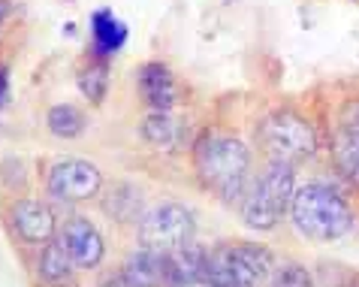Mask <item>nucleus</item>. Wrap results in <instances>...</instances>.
<instances>
[{
    "label": "nucleus",
    "mask_w": 359,
    "mask_h": 287,
    "mask_svg": "<svg viewBox=\"0 0 359 287\" xmlns=\"http://www.w3.org/2000/svg\"><path fill=\"white\" fill-rule=\"evenodd\" d=\"M127 25L118 18L112 9H94L91 13V43H94V55L109 58L118 55L127 46Z\"/></svg>",
    "instance_id": "12"
},
{
    "label": "nucleus",
    "mask_w": 359,
    "mask_h": 287,
    "mask_svg": "<svg viewBox=\"0 0 359 287\" xmlns=\"http://www.w3.org/2000/svg\"><path fill=\"white\" fill-rule=\"evenodd\" d=\"M79 91H82L91 103H103V97L109 91V67L106 58L94 55V61H88L79 70Z\"/></svg>",
    "instance_id": "18"
},
{
    "label": "nucleus",
    "mask_w": 359,
    "mask_h": 287,
    "mask_svg": "<svg viewBox=\"0 0 359 287\" xmlns=\"http://www.w3.org/2000/svg\"><path fill=\"white\" fill-rule=\"evenodd\" d=\"M13 13V6H9V0H0V25H4V18Z\"/></svg>",
    "instance_id": "24"
},
{
    "label": "nucleus",
    "mask_w": 359,
    "mask_h": 287,
    "mask_svg": "<svg viewBox=\"0 0 359 287\" xmlns=\"http://www.w3.org/2000/svg\"><path fill=\"white\" fill-rule=\"evenodd\" d=\"M103 187V175H100L97 163L82 161V157H67L57 161L48 173V191L57 200H69V203H82L91 200L94 194H100Z\"/></svg>",
    "instance_id": "7"
},
{
    "label": "nucleus",
    "mask_w": 359,
    "mask_h": 287,
    "mask_svg": "<svg viewBox=\"0 0 359 287\" xmlns=\"http://www.w3.org/2000/svg\"><path fill=\"white\" fill-rule=\"evenodd\" d=\"M260 142L266 148L269 161H281V163L296 166L314 154L317 133H314V127L308 124V118L293 112V109H275L260 124Z\"/></svg>",
    "instance_id": "5"
},
{
    "label": "nucleus",
    "mask_w": 359,
    "mask_h": 287,
    "mask_svg": "<svg viewBox=\"0 0 359 287\" xmlns=\"http://www.w3.org/2000/svg\"><path fill=\"white\" fill-rule=\"evenodd\" d=\"M290 221L305 239L335 242L353 230V209L332 185L308 182L296 187L290 203Z\"/></svg>",
    "instance_id": "2"
},
{
    "label": "nucleus",
    "mask_w": 359,
    "mask_h": 287,
    "mask_svg": "<svg viewBox=\"0 0 359 287\" xmlns=\"http://www.w3.org/2000/svg\"><path fill=\"white\" fill-rule=\"evenodd\" d=\"M194 166L208 191L224 200L245 196L248 175H251V152L233 133L208 131L194 142Z\"/></svg>",
    "instance_id": "1"
},
{
    "label": "nucleus",
    "mask_w": 359,
    "mask_h": 287,
    "mask_svg": "<svg viewBox=\"0 0 359 287\" xmlns=\"http://www.w3.org/2000/svg\"><path fill=\"white\" fill-rule=\"evenodd\" d=\"M57 242L64 245V251L79 269H94L106 254L103 236H100V230L88 218H69V221H64V227L57 230Z\"/></svg>",
    "instance_id": "8"
},
{
    "label": "nucleus",
    "mask_w": 359,
    "mask_h": 287,
    "mask_svg": "<svg viewBox=\"0 0 359 287\" xmlns=\"http://www.w3.org/2000/svg\"><path fill=\"white\" fill-rule=\"evenodd\" d=\"M338 131L344 136H351L353 142H359V100H347L338 112Z\"/></svg>",
    "instance_id": "21"
},
{
    "label": "nucleus",
    "mask_w": 359,
    "mask_h": 287,
    "mask_svg": "<svg viewBox=\"0 0 359 287\" xmlns=\"http://www.w3.org/2000/svg\"><path fill=\"white\" fill-rule=\"evenodd\" d=\"M136 85L142 100L148 103L151 112H172L178 103V82L175 73L169 70L163 61H148L136 70Z\"/></svg>",
    "instance_id": "10"
},
{
    "label": "nucleus",
    "mask_w": 359,
    "mask_h": 287,
    "mask_svg": "<svg viewBox=\"0 0 359 287\" xmlns=\"http://www.w3.org/2000/svg\"><path fill=\"white\" fill-rule=\"evenodd\" d=\"M100 287H130V284L124 281V275H115V279H106V281L100 284Z\"/></svg>",
    "instance_id": "23"
},
{
    "label": "nucleus",
    "mask_w": 359,
    "mask_h": 287,
    "mask_svg": "<svg viewBox=\"0 0 359 287\" xmlns=\"http://www.w3.org/2000/svg\"><path fill=\"white\" fill-rule=\"evenodd\" d=\"M103 212L115 221H139L142 218V191L130 182H118L103 196Z\"/></svg>",
    "instance_id": "15"
},
{
    "label": "nucleus",
    "mask_w": 359,
    "mask_h": 287,
    "mask_svg": "<svg viewBox=\"0 0 359 287\" xmlns=\"http://www.w3.org/2000/svg\"><path fill=\"white\" fill-rule=\"evenodd\" d=\"M272 251L257 242H221L208 248L205 281L212 287H260L272 275Z\"/></svg>",
    "instance_id": "4"
},
{
    "label": "nucleus",
    "mask_w": 359,
    "mask_h": 287,
    "mask_svg": "<svg viewBox=\"0 0 359 287\" xmlns=\"http://www.w3.org/2000/svg\"><path fill=\"white\" fill-rule=\"evenodd\" d=\"M166 287H212L208 281H184V284H166Z\"/></svg>",
    "instance_id": "25"
},
{
    "label": "nucleus",
    "mask_w": 359,
    "mask_h": 287,
    "mask_svg": "<svg viewBox=\"0 0 359 287\" xmlns=\"http://www.w3.org/2000/svg\"><path fill=\"white\" fill-rule=\"evenodd\" d=\"M124 281L130 287H163L166 275H163V254L151 251V248H139L127 257L124 263Z\"/></svg>",
    "instance_id": "13"
},
{
    "label": "nucleus",
    "mask_w": 359,
    "mask_h": 287,
    "mask_svg": "<svg viewBox=\"0 0 359 287\" xmlns=\"http://www.w3.org/2000/svg\"><path fill=\"white\" fill-rule=\"evenodd\" d=\"M46 124H48V131H52L57 140H76V136H82L85 133V112L79 106L73 103H57L48 109V115H46Z\"/></svg>",
    "instance_id": "17"
},
{
    "label": "nucleus",
    "mask_w": 359,
    "mask_h": 287,
    "mask_svg": "<svg viewBox=\"0 0 359 287\" xmlns=\"http://www.w3.org/2000/svg\"><path fill=\"white\" fill-rule=\"evenodd\" d=\"M73 266L76 263L69 260L64 245L57 239H52V242L43 245V254H39V260H36V272L46 284H67L73 279Z\"/></svg>",
    "instance_id": "16"
},
{
    "label": "nucleus",
    "mask_w": 359,
    "mask_h": 287,
    "mask_svg": "<svg viewBox=\"0 0 359 287\" xmlns=\"http://www.w3.org/2000/svg\"><path fill=\"white\" fill-rule=\"evenodd\" d=\"M139 133H142V140L154 148H178L184 142V124L178 121L172 112H151L142 118V127H139Z\"/></svg>",
    "instance_id": "14"
},
{
    "label": "nucleus",
    "mask_w": 359,
    "mask_h": 287,
    "mask_svg": "<svg viewBox=\"0 0 359 287\" xmlns=\"http://www.w3.org/2000/svg\"><path fill=\"white\" fill-rule=\"evenodd\" d=\"M293 194H296L293 163L269 161V166L257 175L254 185L242 196V221L260 233L275 230L284 221V215L290 212Z\"/></svg>",
    "instance_id": "3"
},
{
    "label": "nucleus",
    "mask_w": 359,
    "mask_h": 287,
    "mask_svg": "<svg viewBox=\"0 0 359 287\" xmlns=\"http://www.w3.org/2000/svg\"><path fill=\"white\" fill-rule=\"evenodd\" d=\"M269 287H314V281H311V272L302 263H281Z\"/></svg>",
    "instance_id": "20"
},
{
    "label": "nucleus",
    "mask_w": 359,
    "mask_h": 287,
    "mask_svg": "<svg viewBox=\"0 0 359 287\" xmlns=\"http://www.w3.org/2000/svg\"><path fill=\"white\" fill-rule=\"evenodd\" d=\"M9 224H13L18 239L27 245H46V242H52L57 233L55 212L36 200H18L13 209H9Z\"/></svg>",
    "instance_id": "9"
},
{
    "label": "nucleus",
    "mask_w": 359,
    "mask_h": 287,
    "mask_svg": "<svg viewBox=\"0 0 359 287\" xmlns=\"http://www.w3.org/2000/svg\"><path fill=\"white\" fill-rule=\"evenodd\" d=\"M9 103V67L0 64V109Z\"/></svg>",
    "instance_id": "22"
},
{
    "label": "nucleus",
    "mask_w": 359,
    "mask_h": 287,
    "mask_svg": "<svg viewBox=\"0 0 359 287\" xmlns=\"http://www.w3.org/2000/svg\"><path fill=\"white\" fill-rule=\"evenodd\" d=\"M205 260H208V248H203V245H196V242H187V245H182V248L166 251L163 254L166 284L205 281Z\"/></svg>",
    "instance_id": "11"
},
{
    "label": "nucleus",
    "mask_w": 359,
    "mask_h": 287,
    "mask_svg": "<svg viewBox=\"0 0 359 287\" xmlns=\"http://www.w3.org/2000/svg\"><path fill=\"white\" fill-rule=\"evenodd\" d=\"M194 236H196L194 212L182 203H157L139 218V248L166 254L194 242Z\"/></svg>",
    "instance_id": "6"
},
{
    "label": "nucleus",
    "mask_w": 359,
    "mask_h": 287,
    "mask_svg": "<svg viewBox=\"0 0 359 287\" xmlns=\"http://www.w3.org/2000/svg\"><path fill=\"white\" fill-rule=\"evenodd\" d=\"M332 161H335V166H338V173H341L351 185L359 187V142H353L351 136H344L341 131H335V140H332Z\"/></svg>",
    "instance_id": "19"
}]
</instances>
